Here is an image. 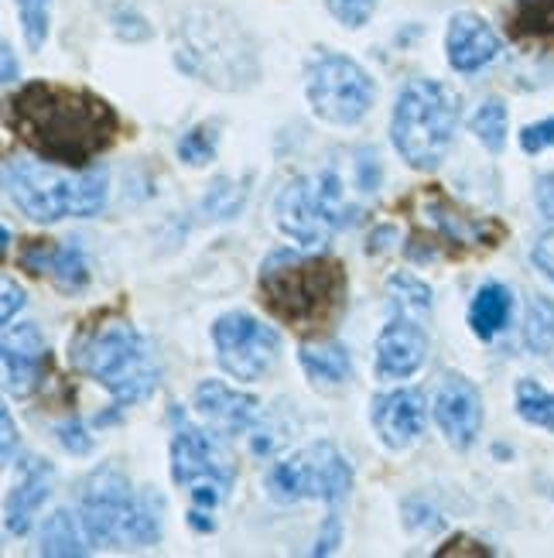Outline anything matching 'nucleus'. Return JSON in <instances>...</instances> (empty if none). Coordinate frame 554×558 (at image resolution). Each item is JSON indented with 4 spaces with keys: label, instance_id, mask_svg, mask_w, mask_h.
<instances>
[{
    "label": "nucleus",
    "instance_id": "1",
    "mask_svg": "<svg viewBox=\"0 0 554 558\" xmlns=\"http://www.w3.org/2000/svg\"><path fill=\"white\" fill-rule=\"evenodd\" d=\"M8 124L38 158L76 172L100 158L120 131L103 96L59 83L21 86L8 100Z\"/></svg>",
    "mask_w": 554,
    "mask_h": 558
},
{
    "label": "nucleus",
    "instance_id": "2",
    "mask_svg": "<svg viewBox=\"0 0 554 558\" xmlns=\"http://www.w3.org/2000/svg\"><path fill=\"white\" fill-rule=\"evenodd\" d=\"M346 268L329 254L278 251L260 268V302L298 332L332 329L346 308Z\"/></svg>",
    "mask_w": 554,
    "mask_h": 558
},
{
    "label": "nucleus",
    "instance_id": "3",
    "mask_svg": "<svg viewBox=\"0 0 554 558\" xmlns=\"http://www.w3.org/2000/svg\"><path fill=\"white\" fill-rule=\"evenodd\" d=\"M175 62L192 80L216 89H247L260 76L257 45L233 14L192 8L175 28Z\"/></svg>",
    "mask_w": 554,
    "mask_h": 558
},
{
    "label": "nucleus",
    "instance_id": "4",
    "mask_svg": "<svg viewBox=\"0 0 554 558\" xmlns=\"http://www.w3.org/2000/svg\"><path fill=\"white\" fill-rule=\"evenodd\" d=\"M76 511L89 531L93 545L151 548L164 535L161 497L155 490H134L131 476L113 463L93 470L83 480Z\"/></svg>",
    "mask_w": 554,
    "mask_h": 558
},
{
    "label": "nucleus",
    "instance_id": "5",
    "mask_svg": "<svg viewBox=\"0 0 554 558\" xmlns=\"http://www.w3.org/2000/svg\"><path fill=\"white\" fill-rule=\"evenodd\" d=\"M8 199L35 223L89 220L107 206V168H62L45 158H8L4 165Z\"/></svg>",
    "mask_w": 554,
    "mask_h": 558
},
{
    "label": "nucleus",
    "instance_id": "6",
    "mask_svg": "<svg viewBox=\"0 0 554 558\" xmlns=\"http://www.w3.org/2000/svg\"><path fill=\"white\" fill-rule=\"evenodd\" d=\"M69 363L100 384L120 408L148 401L158 391V360L148 339L124 319L83 329L69 343Z\"/></svg>",
    "mask_w": 554,
    "mask_h": 558
},
{
    "label": "nucleus",
    "instance_id": "7",
    "mask_svg": "<svg viewBox=\"0 0 554 558\" xmlns=\"http://www.w3.org/2000/svg\"><path fill=\"white\" fill-rule=\"evenodd\" d=\"M459 96L439 80H411L394 100L391 144L415 172L439 168L459 131Z\"/></svg>",
    "mask_w": 554,
    "mask_h": 558
},
{
    "label": "nucleus",
    "instance_id": "8",
    "mask_svg": "<svg viewBox=\"0 0 554 558\" xmlns=\"http://www.w3.org/2000/svg\"><path fill=\"white\" fill-rule=\"evenodd\" d=\"M278 230L301 251H319L329 240L356 220V209L346 203L343 179L335 168L295 175L284 182L274 199Z\"/></svg>",
    "mask_w": 554,
    "mask_h": 558
},
{
    "label": "nucleus",
    "instance_id": "9",
    "mask_svg": "<svg viewBox=\"0 0 554 558\" xmlns=\"http://www.w3.org/2000/svg\"><path fill=\"white\" fill-rule=\"evenodd\" d=\"M168 422H172V480L175 487H182L192 500V507L199 511H216L233 490L236 483V466L230 452L223 449L220 435L206 425H196L185 411L175 404L168 411Z\"/></svg>",
    "mask_w": 554,
    "mask_h": 558
},
{
    "label": "nucleus",
    "instance_id": "10",
    "mask_svg": "<svg viewBox=\"0 0 554 558\" xmlns=\"http://www.w3.org/2000/svg\"><path fill=\"white\" fill-rule=\"evenodd\" d=\"M353 463L349 456L332 446V442H308L295 452L281 456L271 463L263 487H268L271 500L278 504H305V500H322L335 507L349 497L353 490Z\"/></svg>",
    "mask_w": 554,
    "mask_h": 558
},
{
    "label": "nucleus",
    "instance_id": "11",
    "mask_svg": "<svg viewBox=\"0 0 554 558\" xmlns=\"http://www.w3.org/2000/svg\"><path fill=\"white\" fill-rule=\"evenodd\" d=\"M305 100L332 128H356L377 100V83L356 59L322 52L305 72Z\"/></svg>",
    "mask_w": 554,
    "mask_h": 558
},
{
    "label": "nucleus",
    "instance_id": "12",
    "mask_svg": "<svg viewBox=\"0 0 554 558\" xmlns=\"http://www.w3.org/2000/svg\"><path fill=\"white\" fill-rule=\"evenodd\" d=\"M212 350L220 367L239 380L257 384L268 377L281 360V336L250 312H223L212 323Z\"/></svg>",
    "mask_w": 554,
    "mask_h": 558
},
{
    "label": "nucleus",
    "instance_id": "13",
    "mask_svg": "<svg viewBox=\"0 0 554 558\" xmlns=\"http://www.w3.org/2000/svg\"><path fill=\"white\" fill-rule=\"evenodd\" d=\"M431 411H435V422L452 449H469L483 432V395L466 374H442Z\"/></svg>",
    "mask_w": 554,
    "mask_h": 558
},
{
    "label": "nucleus",
    "instance_id": "14",
    "mask_svg": "<svg viewBox=\"0 0 554 558\" xmlns=\"http://www.w3.org/2000/svg\"><path fill=\"white\" fill-rule=\"evenodd\" d=\"M192 408L206 428H212L220 439H236V435H247L260 422V398L250 391H239L230 387L226 380H202L192 395Z\"/></svg>",
    "mask_w": 554,
    "mask_h": 558
},
{
    "label": "nucleus",
    "instance_id": "15",
    "mask_svg": "<svg viewBox=\"0 0 554 558\" xmlns=\"http://www.w3.org/2000/svg\"><path fill=\"white\" fill-rule=\"evenodd\" d=\"M373 353H377V377L380 380H407V377H415L424 367V360H428L424 319L394 312L391 323L380 329Z\"/></svg>",
    "mask_w": 554,
    "mask_h": 558
},
{
    "label": "nucleus",
    "instance_id": "16",
    "mask_svg": "<svg viewBox=\"0 0 554 558\" xmlns=\"http://www.w3.org/2000/svg\"><path fill=\"white\" fill-rule=\"evenodd\" d=\"M48 371V343L35 323L4 326V387L11 398H32Z\"/></svg>",
    "mask_w": 554,
    "mask_h": 558
},
{
    "label": "nucleus",
    "instance_id": "17",
    "mask_svg": "<svg viewBox=\"0 0 554 558\" xmlns=\"http://www.w3.org/2000/svg\"><path fill=\"white\" fill-rule=\"evenodd\" d=\"M17 264L35 278H48L65 295H76L89 284V260L76 240H28L17 251Z\"/></svg>",
    "mask_w": 554,
    "mask_h": 558
},
{
    "label": "nucleus",
    "instance_id": "18",
    "mask_svg": "<svg viewBox=\"0 0 554 558\" xmlns=\"http://www.w3.org/2000/svg\"><path fill=\"white\" fill-rule=\"evenodd\" d=\"M370 425L377 432V439L401 452L407 446H415L421 439V432L428 425V408L424 398L411 387H401V391H383L370 404Z\"/></svg>",
    "mask_w": 554,
    "mask_h": 558
},
{
    "label": "nucleus",
    "instance_id": "19",
    "mask_svg": "<svg viewBox=\"0 0 554 558\" xmlns=\"http://www.w3.org/2000/svg\"><path fill=\"white\" fill-rule=\"evenodd\" d=\"M445 52H448V65L469 76V72L487 69L500 56V35L472 11L452 14L445 32Z\"/></svg>",
    "mask_w": 554,
    "mask_h": 558
},
{
    "label": "nucleus",
    "instance_id": "20",
    "mask_svg": "<svg viewBox=\"0 0 554 558\" xmlns=\"http://www.w3.org/2000/svg\"><path fill=\"white\" fill-rule=\"evenodd\" d=\"M424 216L428 227L435 230V236L448 247H496V240L503 236V227L493 220H479V216L463 213L459 206H452L442 196L424 199Z\"/></svg>",
    "mask_w": 554,
    "mask_h": 558
},
{
    "label": "nucleus",
    "instance_id": "21",
    "mask_svg": "<svg viewBox=\"0 0 554 558\" xmlns=\"http://www.w3.org/2000/svg\"><path fill=\"white\" fill-rule=\"evenodd\" d=\"M52 480H56L52 463L32 459V463L24 466V476L14 483L8 500H4V527H8V535H14V538L28 535L35 518H38V511L48 500V494H52Z\"/></svg>",
    "mask_w": 554,
    "mask_h": 558
},
{
    "label": "nucleus",
    "instance_id": "22",
    "mask_svg": "<svg viewBox=\"0 0 554 558\" xmlns=\"http://www.w3.org/2000/svg\"><path fill=\"white\" fill-rule=\"evenodd\" d=\"M510 315H514V295L507 284H500V281L479 284V291L472 295V305H469V329L476 339H483V343L496 339L510 326Z\"/></svg>",
    "mask_w": 554,
    "mask_h": 558
},
{
    "label": "nucleus",
    "instance_id": "23",
    "mask_svg": "<svg viewBox=\"0 0 554 558\" xmlns=\"http://www.w3.org/2000/svg\"><path fill=\"white\" fill-rule=\"evenodd\" d=\"M93 548V538L89 531L79 518V511H59L52 518H45L41 524V545L38 551L41 555H56V558H79V555H89Z\"/></svg>",
    "mask_w": 554,
    "mask_h": 558
},
{
    "label": "nucleus",
    "instance_id": "24",
    "mask_svg": "<svg viewBox=\"0 0 554 558\" xmlns=\"http://www.w3.org/2000/svg\"><path fill=\"white\" fill-rule=\"evenodd\" d=\"M298 363L308 374V380L340 387L353 377V360L349 350L335 339H319V343H301L298 347Z\"/></svg>",
    "mask_w": 554,
    "mask_h": 558
},
{
    "label": "nucleus",
    "instance_id": "25",
    "mask_svg": "<svg viewBox=\"0 0 554 558\" xmlns=\"http://www.w3.org/2000/svg\"><path fill=\"white\" fill-rule=\"evenodd\" d=\"M247 196H250V179H230V175H220L202 199V213L206 220L212 223H226V220H236L239 213L247 206Z\"/></svg>",
    "mask_w": 554,
    "mask_h": 558
},
{
    "label": "nucleus",
    "instance_id": "26",
    "mask_svg": "<svg viewBox=\"0 0 554 558\" xmlns=\"http://www.w3.org/2000/svg\"><path fill=\"white\" fill-rule=\"evenodd\" d=\"M469 131L490 155H500L507 148V104H503L500 96H487L469 117Z\"/></svg>",
    "mask_w": 554,
    "mask_h": 558
},
{
    "label": "nucleus",
    "instance_id": "27",
    "mask_svg": "<svg viewBox=\"0 0 554 558\" xmlns=\"http://www.w3.org/2000/svg\"><path fill=\"white\" fill-rule=\"evenodd\" d=\"M514 404H517V415L527 425H538V428L554 432V391H544L538 380L524 377V380H517Z\"/></svg>",
    "mask_w": 554,
    "mask_h": 558
},
{
    "label": "nucleus",
    "instance_id": "28",
    "mask_svg": "<svg viewBox=\"0 0 554 558\" xmlns=\"http://www.w3.org/2000/svg\"><path fill=\"white\" fill-rule=\"evenodd\" d=\"M387 299H391V312L415 315V319H424L431 312V288L407 271H401L387 281Z\"/></svg>",
    "mask_w": 554,
    "mask_h": 558
},
{
    "label": "nucleus",
    "instance_id": "29",
    "mask_svg": "<svg viewBox=\"0 0 554 558\" xmlns=\"http://www.w3.org/2000/svg\"><path fill=\"white\" fill-rule=\"evenodd\" d=\"M524 343L531 353H551L554 350V302L544 295L531 299L527 305V323H524Z\"/></svg>",
    "mask_w": 554,
    "mask_h": 558
},
{
    "label": "nucleus",
    "instance_id": "30",
    "mask_svg": "<svg viewBox=\"0 0 554 558\" xmlns=\"http://www.w3.org/2000/svg\"><path fill=\"white\" fill-rule=\"evenodd\" d=\"M14 8L21 17L24 45L32 52H41L48 41V21H52V0H14Z\"/></svg>",
    "mask_w": 554,
    "mask_h": 558
},
{
    "label": "nucleus",
    "instance_id": "31",
    "mask_svg": "<svg viewBox=\"0 0 554 558\" xmlns=\"http://www.w3.org/2000/svg\"><path fill=\"white\" fill-rule=\"evenodd\" d=\"M216 148H220V134H216L212 124H196L188 128L178 141V158L188 168H206L216 158Z\"/></svg>",
    "mask_w": 554,
    "mask_h": 558
},
{
    "label": "nucleus",
    "instance_id": "32",
    "mask_svg": "<svg viewBox=\"0 0 554 558\" xmlns=\"http://www.w3.org/2000/svg\"><path fill=\"white\" fill-rule=\"evenodd\" d=\"M377 0H329V14L346 24V28H364V24L373 17Z\"/></svg>",
    "mask_w": 554,
    "mask_h": 558
},
{
    "label": "nucleus",
    "instance_id": "33",
    "mask_svg": "<svg viewBox=\"0 0 554 558\" xmlns=\"http://www.w3.org/2000/svg\"><path fill=\"white\" fill-rule=\"evenodd\" d=\"M56 439H59V446H62L65 452H72V456H86V452L93 449V435L86 432V425H83L79 418H65V422H59V425H56Z\"/></svg>",
    "mask_w": 554,
    "mask_h": 558
},
{
    "label": "nucleus",
    "instance_id": "34",
    "mask_svg": "<svg viewBox=\"0 0 554 558\" xmlns=\"http://www.w3.org/2000/svg\"><path fill=\"white\" fill-rule=\"evenodd\" d=\"M520 24L531 32H554V0H520Z\"/></svg>",
    "mask_w": 554,
    "mask_h": 558
},
{
    "label": "nucleus",
    "instance_id": "35",
    "mask_svg": "<svg viewBox=\"0 0 554 558\" xmlns=\"http://www.w3.org/2000/svg\"><path fill=\"white\" fill-rule=\"evenodd\" d=\"M520 148L527 155H541L547 148H554V117L547 120H538V124H527L520 131Z\"/></svg>",
    "mask_w": 554,
    "mask_h": 558
},
{
    "label": "nucleus",
    "instance_id": "36",
    "mask_svg": "<svg viewBox=\"0 0 554 558\" xmlns=\"http://www.w3.org/2000/svg\"><path fill=\"white\" fill-rule=\"evenodd\" d=\"M356 189L359 192H377V185H380V158H377V151L373 148H359L356 151Z\"/></svg>",
    "mask_w": 554,
    "mask_h": 558
},
{
    "label": "nucleus",
    "instance_id": "37",
    "mask_svg": "<svg viewBox=\"0 0 554 558\" xmlns=\"http://www.w3.org/2000/svg\"><path fill=\"white\" fill-rule=\"evenodd\" d=\"M343 542V524H340V514H329L325 518V527L319 531V538H316V548H311V555H332L335 548H340Z\"/></svg>",
    "mask_w": 554,
    "mask_h": 558
},
{
    "label": "nucleus",
    "instance_id": "38",
    "mask_svg": "<svg viewBox=\"0 0 554 558\" xmlns=\"http://www.w3.org/2000/svg\"><path fill=\"white\" fill-rule=\"evenodd\" d=\"M531 260H534V268L544 275V278H551L554 281V230L551 233H544L538 244H534V251H531Z\"/></svg>",
    "mask_w": 554,
    "mask_h": 558
},
{
    "label": "nucleus",
    "instance_id": "39",
    "mask_svg": "<svg viewBox=\"0 0 554 558\" xmlns=\"http://www.w3.org/2000/svg\"><path fill=\"white\" fill-rule=\"evenodd\" d=\"M534 199H538V209L544 213V220H551V223H554V172H547V175H541V179H538Z\"/></svg>",
    "mask_w": 554,
    "mask_h": 558
},
{
    "label": "nucleus",
    "instance_id": "40",
    "mask_svg": "<svg viewBox=\"0 0 554 558\" xmlns=\"http://www.w3.org/2000/svg\"><path fill=\"white\" fill-rule=\"evenodd\" d=\"M21 308H24V291L14 281H4V305H0V319H4V326L14 323V315Z\"/></svg>",
    "mask_w": 554,
    "mask_h": 558
},
{
    "label": "nucleus",
    "instance_id": "41",
    "mask_svg": "<svg viewBox=\"0 0 554 558\" xmlns=\"http://www.w3.org/2000/svg\"><path fill=\"white\" fill-rule=\"evenodd\" d=\"M0 425H4V466H14V442H17V432H14V418H11V411H8V408L0 411Z\"/></svg>",
    "mask_w": 554,
    "mask_h": 558
},
{
    "label": "nucleus",
    "instance_id": "42",
    "mask_svg": "<svg viewBox=\"0 0 554 558\" xmlns=\"http://www.w3.org/2000/svg\"><path fill=\"white\" fill-rule=\"evenodd\" d=\"M0 62H4V86H14L17 76H21V65H17V59H14V45H11V41L0 45Z\"/></svg>",
    "mask_w": 554,
    "mask_h": 558
},
{
    "label": "nucleus",
    "instance_id": "43",
    "mask_svg": "<svg viewBox=\"0 0 554 558\" xmlns=\"http://www.w3.org/2000/svg\"><path fill=\"white\" fill-rule=\"evenodd\" d=\"M188 524L202 531V535H209V531H216V521H212V511H199V507H188Z\"/></svg>",
    "mask_w": 554,
    "mask_h": 558
},
{
    "label": "nucleus",
    "instance_id": "44",
    "mask_svg": "<svg viewBox=\"0 0 554 558\" xmlns=\"http://www.w3.org/2000/svg\"><path fill=\"white\" fill-rule=\"evenodd\" d=\"M387 240H397V233L391 227H383L377 233H370V254H380V251H391L394 244H387Z\"/></svg>",
    "mask_w": 554,
    "mask_h": 558
},
{
    "label": "nucleus",
    "instance_id": "45",
    "mask_svg": "<svg viewBox=\"0 0 554 558\" xmlns=\"http://www.w3.org/2000/svg\"><path fill=\"white\" fill-rule=\"evenodd\" d=\"M0 240H4V244H0V251H4V254H8V251H11V230H8V227H4V230H0Z\"/></svg>",
    "mask_w": 554,
    "mask_h": 558
}]
</instances>
